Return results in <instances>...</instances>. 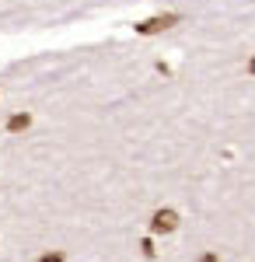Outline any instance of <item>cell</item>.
<instances>
[{
  "instance_id": "cell-1",
  "label": "cell",
  "mask_w": 255,
  "mask_h": 262,
  "mask_svg": "<svg viewBox=\"0 0 255 262\" xmlns=\"http://www.w3.org/2000/svg\"><path fill=\"white\" fill-rule=\"evenodd\" d=\"M172 25H178V14H157V18H147L137 25L140 35H157V32H168Z\"/></svg>"
},
{
  "instance_id": "cell-2",
  "label": "cell",
  "mask_w": 255,
  "mask_h": 262,
  "mask_svg": "<svg viewBox=\"0 0 255 262\" xmlns=\"http://www.w3.org/2000/svg\"><path fill=\"white\" fill-rule=\"evenodd\" d=\"M178 227V213L175 210H157L154 217H151V231L154 234H172Z\"/></svg>"
},
{
  "instance_id": "cell-3",
  "label": "cell",
  "mask_w": 255,
  "mask_h": 262,
  "mask_svg": "<svg viewBox=\"0 0 255 262\" xmlns=\"http://www.w3.org/2000/svg\"><path fill=\"white\" fill-rule=\"evenodd\" d=\"M28 126H32V116H25V112L7 119V129H11V133H21V129H28Z\"/></svg>"
},
{
  "instance_id": "cell-4",
  "label": "cell",
  "mask_w": 255,
  "mask_h": 262,
  "mask_svg": "<svg viewBox=\"0 0 255 262\" xmlns=\"http://www.w3.org/2000/svg\"><path fill=\"white\" fill-rule=\"evenodd\" d=\"M35 262H67V259H63V252H46V255H39Z\"/></svg>"
},
{
  "instance_id": "cell-5",
  "label": "cell",
  "mask_w": 255,
  "mask_h": 262,
  "mask_svg": "<svg viewBox=\"0 0 255 262\" xmlns=\"http://www.w3.org/2000/svg\"><path fill=\"white\" fill-rule=\"evenodd\" d=\"M199 262H220V259H217L214 252H206V255H203V259H199Z\"/></svg>"
},
{
  "instance_id": "cell-6",
  "label": "cell",
  "mask_w": 255,
  "mask_h": 262,
  "mask_svg": "<svg viewBox=\"0 0 255 262\" xmlns=\"http://www.w3.org/2000/svg\"><path fill=\"white\" fill-rule=\"evenodd\" d=\"M248 70H252V74H255V60H252V63H248Z\"/></svg>"
}]
</instances>
